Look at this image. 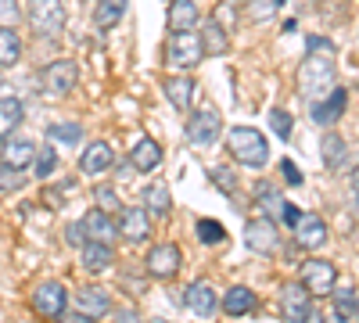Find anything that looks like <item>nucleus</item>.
I'll list each match as a JSON object with an SVG mask.
<instances>
[{"instance_id":"obj_1","label":"nucleus","mask_w":359,"mask_h":323,"mask_svg":"<svg viewBox=\"0 0 359 323\" xmlns=\"http://www.w3.org/2000/svg\"><path fill=\"white\" fill-rule=\"evenodd\" d=\"M298 86H302V97L309 104L323 101L327 94L338 86V72H334V62L327 54H309L302 65H298Z\"/></svg>"},{"instance_id":"obj_2","label":"nucleus","mask_w":359,"mask_h":323,"mask_svg":"<svg viewBox=\"0 0 359 323\" xmlns=\"http://www.w3.org/2000/svg\"><path fill=\"white\" fill-rule=\"evenodd\" d=\"M226 144H230V155L248 169H262L269 162V144L255 126H233Z\"/></svg>"},{"instance_id":"obj_3","label":"nucleus","mask_w":359,"mask_h":323,"mask_svg":"<svg viewBox=\"0 0 359 323\" xmlns=\"http://www.w3.org/2000/svg\"><path fill=\"white\" fill-rule=\"evenodd\" d=\"M65 4L62 0H29V25H33L36 36H62L65 33Z\"/></svg>"},{"instance_id":"obj_4","label":"nucleus","mask_w":359,"mask_h":323,"mask_svg":"<svg viewBox=\"0 0 359 323\" xmlns=\"http://www.w3.org/2000/svg\"><path fill=\"white\" fill-rule=\"evenodd\" d=\"M205 57V47H201V36H194V33H172L169 36V43H165V62L172 65V69H194L198 62Z\"/></svg>"},{"instance_id":"obj_5","label":"nucleus","mask_w":359,"mask_h":323,"mask_svg":"<svg viewBox=\"0 0 359 323\" xmlns=\"http://www.w3.org/2000/svg\"><path fill=\"white\" fill-rule=\"evenodd\" d=\"M280 312L287 323H313V295L302 287V280H291L280 291Z\"/></svg>"},{"instance_id":"obj_6","label":"nucleus","mask_w":359,"mask_h":323,"mask_svg":"<svg viewBox=\"0 0 359 323\" xmlns=\"http://www.w3.org/2000/svg\"><path fill=\"white\" fill-rule=\"evenodd\" d=\"M219 133H223V119H219L216 108H198V111L191 115L187 140L194 144V148H208V144H216Z\"/></svg>"},{"instance_id":"obj_7","label":"nucleus","mask_w":359,"mask_h":323,"mask_svg":"<svg viewBox=\"0 0 359 323\" xmlns=\"http://www.w3.org/2000/svg\"><path fill=\"white\" fill-rule=\"evenodd\" d=\"M76 79H79V69L62 57V62H50V65L40 72V90L50 94V97H65V94H72Z\"/></svg>"},{"instance_id":"obj_8","label":"nucleus","mask_w":359,"mask_h":323,"mask_svg":"<svg viewBox=\"0 0 359 323\" xmlns=\"http://www.w3.org/2000/svg\"><path fill=\"white\" fill-rule=\"evenodd\" d=\"M298 277H302V287L309 295H331L334 284H338V270L327 259H306Z\"/></svg>"},{"instance_id":"obj_9","label":"nucleus","mask_w":359,"mask_h":323,"mask_svg":"<svg viewBox=\"0 0 359 323\" xmlns=\"http://www.w3.org/2000/svg\"><path fill=\"white\" fill-rule=\"evenodd\" d=\"M245 245H248L255 255H277V248H280L277 223H273V219H266V216L252 219V223L245 226Z\"/></svg>"},{"instance_id":"obj_10","label":"nucleus","mask_w":359,"mask_h":323,"mask_svg":"<svg viewBox=\"0 0 359 323\" xmlns=\"http://www.w3.org/2000/svg\"><path fill=\"white\" fill-rule=\"evenodd\" d=\"M255 201H259V209H262V216H266V219H284V223H291V226H294V223H298V216H302V212H298L287 198H280V194L273 191V184H259V187H255Z\"/></svg>"},{"instance_id":"obj_11","label":"nucleus","mask_w":359,"mask_h":323,"mask_svg":"<svg viewBox=\"0 0 359 323\" xmlns=\"http://www.w3.org/2000/svg\"><path fill=\"white\" fill-rule=\"evenodd\" d=\"M65 305H69V295H65V287L57 284V280H43L33 291V309L43 319H57V316L65 312Z\"/></svg>"},{"instance_id":"obj_12","label":"nucleus","mask_w":359,"mask_h":323,"mask_svg":"<svg viewBox=\"0 0 359 323\" xmlns=\"http://www.w3.org/2000/svg\"><path fill=\"white\" fill-rule=\"evenodd\" d=\"M79 226H83V233H86V241L111 245V241L118 238V223H115L108 212H101V209H90V212L79 219Z\"/></svg>"},{"instance_id":"obj_13","label":"nucleus","mask_w":359,"mask_h":323,"mask_svg":"<svg viewBox=\"0 0 359 323\" xmlns=\"http://www.w3.org/2000/svg\"><path fill=\"white\" fill-rule=\"evenodd\" d=\"M72 309L90 316V319H97V316H108L111 312V295L101 287H79L76 295H72Z\"/></svg>"},{"instance_id":"obj_14","label":"nucleus","mask_w":359,"mask_h":323,"mask_svg":"<svg viewBox=\"0 0 359 323\" xmlns=\"http://www.w3.org/2000/svg\"><path fill=\"white\" fill-rule=\"evenodd\" d=\"M176 270H180V248L176 245H158L147 252V273L151 277L169 280V277H176Z\"/></svg>"},{"instance_id":"obj_15","label":"nucleus","mask_w":359,"mask_h":323,"mask_svg":"<svg viewBox=\"0 0 359 323\" xmlns=\"http://www.w3.org/2000/svg\"><path fill=\"white\" fill-rule=\"evenodd\" d=\"M187 305H191V312H198V316H216V309H219V298H216V287L208 284V280H194L191 287H187Z\"/></svg>"},{"instance_id":"obj_16","label":"nucleus","mask_w":359,"mask_h":323,"mask_svg":"<svg viewBox=\"0 0 359 323\" xmlns=\"http://www.w3.org/2000/svg\"><path fill=\"white\" fill-rule=\"evenodd\" d=\"M111 165H115V155H111V144H104V140H94L79 158V172H86V176H101Z\"/></svg>"},{"instance_id":"obj_17","label":"nucleus","mask_w":359,"mask_h":323,"mask_svg":"<svg viewBox=\"0 0 359 323\" xmlns=\"http://www.w3.org/2000/svg\"><path fill=\"white\" fill-rule=\"evenodd\" d=\"M345 104H348V94L341 90V86H334V90L327 94L323 101L313 104V119H316L320 126H334L341 115H345Z\"/></svg>"},{"instance_id":"obj_18","label":"nucleus","mask_w":359,"mask_h":323,"mask_svg":"<svg viewBox=\"0 0 359 323\" xmlns=\"http://www.w3.org/2000/svg\"><path fill=\"white\" fill-rule=\"evenodd\" d=\"M118 233H123L126 241H147L151 238V216L144 209H123V219H118Z\"/></svg>"},{"instance_id":"obj_19","label":"nucleus","mask_w":359,"mask_h":323,"mask_svg":"<svg viewBox=\"0 0 359 323\" xmlns=\"http://www.w3.org/2000/svg\"><path fill=\"white\" fill-rule=\"evenodd\" d=\"M294 238H298V245H302V248H323V241H327V226H323L320 216L302 212V216H298V223H294Z\"/></svg>"},{"instance_id":"obj_20","label":"nucleus","mask_w":359,"mask_h":323,"mask_svg":"<svg viewBox=\"0 0 359 323\" xmlns=\"http://www.w3.org/2000/svg\"><path fill=\"white\" fill-rule=\"evenodd\" d=\"M4 148V155H0V162H4L8 169H29L36 162V144L33 140H8V144H0Z\"/></svg>"},{"instance_id":"obj_21","label":"nucleus","mask_w":359,"mask_h":323,"mask_svg":"<svg viewBox=\"0 0 359 323\" xmlns=\"http://www.w3.org/2000/svg\"><path fill=\"white\" fill-rule=\"evenodd\" d=\"M198 4L194 0H172L169 4V29L172 33H194V25H198Z\"/></svg>"},{"instance_id":"obj_22","label":"nucleus","mask_w":359,"mask_h":323,"mask_svg":"<svg viewBox=\"0 0 359 323\" xmlns=\"http://www.w3.org/2000/svg\"><path fill=\"white\" fill-rule=\"evenodd\" d=\"M259 305V298H255V291L252 287H230L226 295H223V302H219V309L223 312H230V316H245V312H252Z\"/></svg>"},{"instance_id":"obj_23","label":"nucleus","mask_w":359,"mask_h":323,"mask_svg":"<svg viewBox=\"0 0 359 323\" xmlns=\"http://www.w3.org/2000/svg\"><path fill=\"white\" fill-rule=\"evenodd\" d=\"M144 212L151 216V219H165L172 212V198H169V187L165 184L144 187Z\"/></svg>"},{"instance_id":"obj_24","label":"nucleus","mask_w":359,"mask_h":323,"mask_svg":"<svg viewBox=\"0 0 359 323\" xmlns=\"http://www.w3.org/2000/svg\"><path fill=\"white\" fill-rule=\"evenodd\" d=\"M162 90H165V97H169L172 108L187 111V104H191V97H194V79H191V76H169V79L162 83Z\"/></svg>"},{"instance_id":"obj_25","label":"nucleus","mask_w":359,"mask_h":323,"mask_svg":"<svg viewBox=\"0 0 359 323\" xmlns=\"http://www.w3.org/2000/svg\"><path fill=\"white\" fill-rule=\"evenodd\" d=\"M22 115H25V108L18 97H0V144L11 140V133L22 126Z\"/></svg>"},{"instance_id":"obj_26","label":"nucleus","mask_w":359,"mask_h":323,"mask_svg":"<svg viewBox=\"0 0 359 323\" xmlns=\"http://www.w3.org/2000/svg\"><path fill=\"white\" fill-rule=\"evenodd\" d=\"M130 162H133L137 172H151L162 162V148H158L151 137H144V140H137V148L130 151Z\"/></svg>"},{"instance_id":"obj_27","label":"nucleus","mask_w":359,"mask_h":323,"mask_svg":"<svg viewBox=\"0 0 359 323\" xmlns=\"http://www.w3.org/2000/svg\"><path fill=\"white\" fill-rule=\"evenodd\" d=\"M320 151H323V165L331 169V172H341V169H345V162H348V151H345V140H341L338 133H323Z\"/></svg>"},{"instance_id":"obj_28","label":"nucleus","mask_w":359,"mask_h":323,"mask_svg":"<svg viewBox=\"0 0 359 323\" xmlns=\"http://www.w3.org/2000/svg\"><path fill=\"white\" fill-rule=\"evenodd\" d=\"M83 266L90 270V273H101V270H108L111 266V245H101V241H86L83 248Z\"/></svg>"},{"instance_id":"obj_29","label":"nucleus","mask_w":359,"mask_h":323,"mask_svg":"<svg viewBox=\"0 0 359 323\" xmlns=\"http://www.w3.org/2000/svg\"><path fill=\"white\" fill-rule=\"evenodd\" d=\"M201 47H205V54H226V50H230V36H226V29H223L216 18L205 22V29H201Z\"/></svg>"},{"instance_id":"obj_30","label":"nucleus","mask_w":359,"mask_h":323,"mask_svg":"<svg viewBox=\"0 0 359 323\" xmlns=\"http://www.w3.org/2000/svg\"><path fill=\"white\" fill-rule=\"evenodd\" d=\"M123 18H126V0H101L97 11H94V25L97 29H115Z\"/></svg>"},{"instance_id":"obj_31","label":"nucleus","mask_w":359,"mask_h":323,"mask_svg":"<svg viewBox=\"0 0 359 323\" xmlns=\"http://www.w3.org/2000/svg\"><path fill=\"white\" fill-rule=\"evenodd\" d=\"M22 57V40L15 29H0V69L4 65H15Z\"/></svg>"},{"instance_id":"obj_32","label":"nucleus","mask_w":359,"mask_h":323,"mask_svg":"<svg viewBox=\"0 0 359 323\" xmlns=\"http://www.w3.org/2000/svg\"><path fill=\"white\" fill-rule=\"evenodd\" d=\"M223 238H226V230L216 219H198V241L201 245H219Z\"/></svg>"},{"instance_id":"obj_33","label":"nucleus","mask_w":359,"mask_h":323,"mask_svg":"<svg viewBox=\"0 0 359 323\" xmlns=\"http://www.w3.org/2000/svg\"><path fill=\"white\" fill-rule=\"evenodd\" d=\"M50 137L62 140V144H72V148H76V144L83 140V126H76V123H54V126H50Z\"/></svg>"},{"instance_id":"obj_34","label":"nucleus","mask_w":359,"mask_h":323,"mask_svg":"<svg viewBox=\"0 0 359 323\" xmlns=\"http://www.w3.org/2000/svg\"><path fill=\"white\" fill-rule=\"evenodd\" d=\"M33 169H36L40 180H47V176L57 169V155H54V148H36V162H33Z\"/></svg>"},{"instance_id":"obj_35","label":"nucleus","mask_w":359,"mask_h":323,"mask_svg":"<svg viewBox=\"0 0 359 323\" xmlns=\"http://www.w3.org/2000/svg\"><path fill=\"white\" fill-rule=\"evenodd\" d=\"M291 115L287 111H280V108H273V111H269V130H273L280 140H291Z\"/></svg>"},{"instance_id":"obj_36","label":"nucleus","mask_w":359,"mask_h":323,"mask_svg":"<svg viewBox=\"0 0 359 323\" xmlns=\"http://www.w3.org/2000/svg\"><path fill=\"white\" fill-rule=\"evenodd\" d=\"M18 18H22L18 0H0V29H15Z\"/></svg>"},{"instance_id":"obj_37","label":"nucleus","mask_w":359,"mask_h":323,"mask_svg":"<svg viewBox=\"0 0 359 323\" xmlns=\"http://www.w3.org/2000/svg\"><path fill=\"white\" fill-rule=\"evenodd\" d=\"M22 180H25V176H22L18 169H8L4 162H0V191H18Z\"/></svg>"},{"instance_id":"obj_38","label":"nucleus","mask_w":359,"mask_h":323,"mask_svg":"<svg viewBox=\"0 0 359 323\" xmlns=\"http://www.w3.org/2000/svg\"><path fill=\"white\" fill-rule=\"evenodd\" d=\"M97 194V205H101V212H115L118 209V198L108 191V187H101V191H94Z\"/></svg>"},{"instance_id":"obj_39","label":"nucleus","mask_w":359,"mask_h":323,"mask_svg":"<svg viewBox=\"0 0 359 323\" xmlns=\"http://www.w3.org/2000/svg\"><path fill=\"white\" fill-rule=\"evenodd\" d=\"M306 43H309V50H313V54H327V57L334 54V43H331V40H323V36H309Z\"/></svg>"},{"instance_id":"obj_40","label":"nucleus","mask_w":359,"mask_h":323,"mask_svg":"<svg viewBox=\"0 0 359 323\" xmlns=\"http://www.w3.org/2000/svg\"><path fill=\"white\" fill-rule=\"evenodd\" d=\"M280 172H284V180H287L291 187H298V184H302V172L294 169V162H291V158H284V162H280Z\"/></svg>"},{"instance_id":"obj_41","label":"nucleus","mask_w":359,"mask_h":323,"mask_svg":"<svg viewBox=\"0 0 359 323\" xmlns=\"http://www.w3.org/2000/svg\"><path fill=\"white\" fill-rule=\"evenodd\" d=\"M65 238H69V241H72V245H79V248H83V245H86V233H83V226H79V223H76V226H69V230H65Z\"/></svg>"},{"instance_id":"obj_42","label":"nucleus","mask_w":359,"mask_h":323,"mask_svg":"<svg viewBox=\"0 0 359 323\" xmlns=\"http://www.w3.org/2000/svg\"><path fill=\"white\" fill-rule=\"evenodd\" d=\"M57 319H62V323H94V319H90V316H83V312H76V309H72V312L65 309V312L57 316Z\"/></svg>"},{"instance_id":"obj_43","label":"nucleus","mask_w":359,"mask_h":323,"mask_svg":"<svg viewBox=\"0 0 359 323\" xmlns=\"http://www.w3.org/2000/svg\"><path fill=\"white\" fill-rule=\"evenodd\" d=\"M327 323H352V316H348V312H341V309H334V305H331V312H327Z\"/></svg>"},{"instance_id":"obj_44","label":"nucleus","mask_w":359,"mask_h":323,"mask_svg":"<svg viewBox=\"0 0 359 323\" xmlns=\"http://www.w3.org/2000/svg\"><path fill=\"white\" fill-rule=\"evenodd\" d=\"M118 323H140L137 312H118Z\"/></svg>"},{"instance_id":"obj_45","label":"nucleus","mask_w":359,"mask_h":323,"mask_svg":"<svg viewBox=\"0 0 359 323\" xmlns=\"http://www.w3.org/2000/svg\"><path fill=\"white\" fill-rule=\"evenodd\" d=\"M352 323H359V302L352 305Z\"/></svg>"},{"instance_id":"obj_46","label":"nucleus","mask_w":359,"mask_h":323,"mask_svg":"<svg viewBox=\"0 0 359 323\" xmlns=\"http://www.w3.org/2000/svg\"><path fill=\"white\" fill-rule=\"evenodd\" d=\"M352 184H355V191H359V169L352 172Z\"/></svg>"},{"instance_id":"obj_47","label":"nucleus","mask_w":359,"mask_h":323,"mask_svg":"<svg viewBox=\"0 0 359 323\" xmlns=\"http://www.w3.org/2000/svg\"><path fill=\"white\" fill-rule=\"evenodd\" d=\"M280 4H284V0H273V8H280Z\"/></svg>"},{"instance_id":"obj_48","label":"nucleus","mask_w":359,"mask_h":323,"mask_svg":"<svg viewBox=\"0 0 359 323\" xmlns=\"http://www.w3.org/2000/svg\"><path fill=\"white\" fill-rule=\"evenodd\" d=\"M151 323H169V319H151Z\"/></svg>"}]
</instances>
